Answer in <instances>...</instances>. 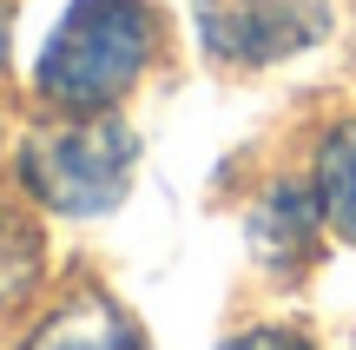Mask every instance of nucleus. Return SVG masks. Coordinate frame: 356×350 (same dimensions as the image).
Returning a JSON list of instances; mask_svg holds the SVG:
<instances>
[{"instance_id":"1","label":"nucleus","mask_w":356,"mask_h":350,"mask_svg":"<svg viewBox=\"0 0 356 350\" xmlns=\"http://www.w3.org/2000/svg\"><path fill=\"white\" fill-rule=\"evenodd\" d=\"M159 60L152 0H73L33 60V93L53 113H113Z\"/></svg>"},{"instance_id":"2","label":"nucleus","mask_w":356,"mask_h":350,"mask_svg":"<svg viewBox=\"0 0 356 350\" xmlns=\"http://www.w3.org/2000/svg\"><path fill=\"white\" fill-rule=\"evenodd\" d=\"M139 139L119 113H66L20 139V185L60 218H99L126 198Z\"/></svg>"},{"instance_id":"3","label":"nucleus","mask_w":356,"mask_h":350,"mask_svg":"<svg viewBox=\"0 0 356 350\" xmlns=\"http://www.w3.org/2000/svg\"><path fill=\"white\" fill-rule=\"evenodd\" d=\"M191 26L211 66L251 73L323 47L337 26L330 0H191Z\"/></svg>"},{"instance_id":"4","label":"nucleus","mask_w":356,"mask_h":350,"mask_svg":"<svg viewBox=\"0 0 356 350\" xmlns=\"http://www.w3.org/2000/svg\"><path fill=\"white\" fill-rule=\"evenodd\" d=\"M317 232H323V205L310 179H270L257 192L251 218H244V238H251V258L264 271L291 278L317 258Z\"/></svg>"},{"instance_id":"5","label":"nucleus","mask_w":356,"mask_h":350,"mask_svg":"<svg viewBox=\"0 0 356 350\" xmlns=\"http://www.w3.org/2000/svg\"><path fill=\"white\" fill-rule=\"evenodd\" d=\"M20 350H152V344L139 337V324L126 317L119 298H106V291L86 285V291L53 304Z\"/></svg>"},{"instance_id":"6","label":"nucleus","mask_w":356,"mask_h":350,"mask_svg":"<svg viewBox=\"0 0 356 350\" xmlns=\"http://www.w3.org/2000/svg\"><path fill=\"white\" fill-rule=\"evenodd\" d=\"M310 185H317L323 225L343 245H356V119H337L310 152Z\"/></svg>"},{"instance_id":"7","label":"nucleus","mask_w":356,"mask_h":350,"mask_svg":"<svg viewBox=\"0 0 356 350\" xmlns=\"http://www.w3.org/2000/svg\"><path fill=\"white\" fill-rule=\"evenodd\" d=\"M47 278V238L13 198H0V311L26 304Z\"/></svg>"},{"instance_id":"8","label":"nucleus","mask_w":356,"mask_h":350,"mask_svg":"<svg viewBox=\"0 0 356 350\" xmlns=\"http://www.w3.org/2000/svg\"><path fill=\"white\" fill-rule=\"evenodd\" d=\"M225 350H317L304 337V331H270V324H257V331H238Z\"/></svg>"},{"instance_id":"9","label":"nucleus","mask_w":356,"mask_h":350,"mask_svg":"<svg viewBox=\"0 0 356 350\" xmlns=\"http://www.w3.org/2000/svg\"><path fill=\"white\" fill-rule=\"evenodd\" d=\"M7 40H13V0H0V66H7Z\"/></svg>"}]
</instances>
